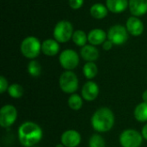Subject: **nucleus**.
<instances>
[{
  "label": "nucleus",
  "mask_w": 147,
  "mask_h": 147,
  "mask_svg": "<svg viewBox=\"0 0 147 147\" xmlns=\"http://www.w3.org/2000/svg\"><path fill=\"white\" fill-rule=\"evenodd\" d=\"M18 139L22 146L33 147L41 140L42 130L36 123L26 121L18 128Z\"/></svg>",
  "instance_id": "f257e3e1"
},
{
  "label": "nucleus",
  "mask_w": 147,
  "mask_h": 147,
  "mask_svg": "<svg viewBox=\"0 0 147 147\" xmlns=\"http://www.w3.org/2000/svg\"><path fill=\"white\" fill-rule=\"evenodd\" d=\"M115 124V115L109 108L97 109L91 117V126L98 133L109 131Z\"/></svg>",
  "instance_id": "f03ea898"
},
{
  "label": "nucleus",
  "mask_w": 147,
  "mask_h": 147,
  "mask_svg": "<svg viewBox=\"0 0 147 147\" xmlns=\"http://www.w3.org/2000/svg\"><path fill=\"white\" fill-rule=\"evenodd\" d=\"M40 51L41 44L36 37H26L21 43V52L22 55L28 59H33L36 58L40 54Z\"/></svg>",
  "instance_id": "7ed1b4c3"
},
{
  "label": "nucleus",
  "mask_w": 147,
  "mask_h": 147,
  "mask_svg": "<svg viewBox=\"0 0 147 147\" xmlns=\"http://www.w3.org/2000/svg\"><path fill=\"white\" fill-rule=\"evenodd\" d=\"M59 87L63 92L66 94H74L78 89V79L77 75L71 71H66L59 77Z\"/></svg>",
  "instance_id": "20e7f679"
},
{
  "label": "nucleus",
  "mask_w": 147,
  "mask_h": 147,
  "mask_svg": "<svg viewBox=\"0 0 147 147\" xmlns=\"http://www.w3.org/2000/svg\"><path fill=\"white\" fill-rule=\"evenodd\" d=\"M73 27L72 24L68 21H60L59 22L54 29H53V36L54 39L58 42L65 43L67 42L71 37L73 35Z\"/></svg>",
  "instance_id": "39448f33"
},
{
  "label": "nucleus",
  "mask_w": 147,
  "mask_h": 147,
  "mask_svg": "<svg viewBox=\"0 0 147 147\" xmlns=\"http://www.w3.org/2000/svg\"><path fill=\"white\" fill-rule=\"evenodd\" d=\"M143 136L134 129H127L120 135V143L122 147H140L142 145Z\"/></svg>",
  "instance_id": "423d86ee"
},
{
  "label": "nucleus",
  "mask_w": 147,
  "mask_h": 147,
  "mask_svg": "<svg viewBox=\"0 0 147 147\" xmlns=\"http://www.w3.org/2000/svg\"><path fill=\"white\" fill-rule=\"evenodd\" d=\"M59 59L61 66L67 71L75 69L79 64L78 54L74 50L71 49L64 50L60 53Z\"/></svg>",
  "instance_id": "0eeeda50"
},
{
  "label": "nucleus",
  "mask_w": 147,
  "mask_h": 147,
  "mask_svg": "<svg viewBox=\"0 0 147 147\" xmlns=\"http://www.w3.org/2000/svg\"><path fill=\"white\" fill-rule=\"evenodd\" d=\"M17 118L16 109L10 104H7L2 107L0 109V125L3 128L12 126Z\"/></svg>",
  "instance_id": "6e6552de"
},
{
  "label": "nucleus",
  "mask_w": 147,
  "mask_h": 147,
  "mask_svg": "<svg viewBox=\"0 0 147 147\" xmlns=\"http://www.w3.org/2000/svg\"><path fill=\"white\" fill-rule=\"evenodd\" d=\"M127 29H126L122 25H115L109 29L108 39L114 45H122L128 39Z\"/></svg>",
  "instance_id": "1a4fd4ad"
},
{
  "label": "nucleus",
  "mask_w": 147,
  "mask_h": 147,
  "mask_svg": "<svg viewBox=\"0 0 147 147\" xmlns=\"http://www.w3.org/2000/svg\"><path fill=\"white\" fill-rule=\"evenodd\" d=\"M81 142V135L76 130H67L61 135V144L65 147H77Z\"/></svg>",
  "instance_id": "9d476101"
},
{
  "label": "nucleus",
  "mask_w": 147,
  "mask_h": 147,
  "mask_svg": "<svg viewBox=\"0 0 147 147\" xmlns=\"http://www.w3.org/2000/svg\"><path fill=\"white\" fill-rule=\"evenodd\" d=\"M82 96L85 101L92 102L98 96L99 94V87L96 83L93 81H88L84 84L82 88Z\"/></svg>",
  "instance_id": "9b49d317"
},
{
  "label": "nucleus",
  "mask_w": 147,
  "mask_h": 147,
  "mask_svg": "<svg viewBox=\"0 0 147 147\" xmlns=\"http://www.w3.org/2000/svg\"><path fill=\"white\" fill-rule=\"evenodd\" d=\"M127 29L134 36H140L144 32V24L137 16H131L127 21Z\"/></svg>",
  "instance_id": "f8f14e48"
},
{
  "label": "nucleus",
  "mask_w": 147,
  "mask_h": 147,
  "mask_svg": "<svg viewBox=\"0 0 147 147\" xmlns=\"http://www.w3.org/2000/svg\"><path fill=\"white\" fill-rule=\"evenodd\" d=\"M129 9L134 16H140L147 13V0H129Z\"/></svg>",
  "instance_id": "ddd939ff"
},
{
  "label": "nucleus",
  "mask_w": 147,
  "mask_h": 147,
  "mask_svg": "<svg viewBox=\"0 0 147 147\" xmlns=\"http://www.w3.org/2000/svg\"><path fill=\"white\" fill-rule=\"evenodd\" d=\"M41 51L47 56H54L59 51V46L56 40H45L41 44Z\"/></svg>",
  "instance_id": "4468645a"
},
{
  "label": "nucleus",
  "mask_w": 147,
  "mask_h": 147,
  "mask_svg": "<svg viewBox=\"0 0 147 147\" xmlns=\"http://www.w3.org/2000/svg\"><path fill=\"white\" fill-rule=\"evenodd\" d=\"M107 37L108 35L102 29L95 28V29H92L89 33L88 41L93 46H97V45L103 44Z\"/></svg>",
  "instance_id": "2eb2a0df"
},
{
  "label": "nucleus",
  "mask_w": 147,
  "mask_h": 147,
  "mask_svg": "<svg viewBox=\"0 0 147 147\" xmlns=\"http://www.w3.org/2000/svg\"><path fill=\"white\" fill-rule=\"evenodd\" d=\"M80 54L84 60L88 62H93L98 59L99 51L93 45H85L82 47Z\"/></svg>",
  "instance_id": "dca6fc26"
},
{
  "label": "nucleus",
  "mask_w": 147,
  "mask_h": 147,
  "mask_svg": "<svg viewBox=\"0 0 147 147\" xmlns=\"http://www.w3.org/2000/svg\"><path fill=\"white\" fill-rule=\"evenodd\" d=\"M129 4L127 0H106V5L109 10L113 13H121L124 11Z\"/></svg>",
  "instance_id": "f3484780"
},
{
  "label": "nucleus",
  "mask_w": 147,
  "mask_h": 147,
  "mask_svg": "<svg viewBox=\"0 0 147 147\" xmlns=\"http://www.w3.org/2000/svg\"><path fill=\"white\" fill-rule=\"evenodd\" d=\"M90 15L96 19H102L108 15V8L102 3H95L90 9Z\"/></svg>",
  "instance_id": "a211bd4d"
},
{
  "label": "nucleus",
  "mask_w": 147,
  "mask_h": 147,
  "mask_svg": "<svg viewBox=\"0 0 147 147\" xmlns=\"http://www.w3.org/2000/svg\"><path fill=\"white\" fill-rule=\"evenodd\" d=\"M134 117L140 122L147 121V102H143L135 108Z\"/></svg>",
  "instance_id": "6ab92c4d"
},
{
  "label": "nucleus",
  "mask_w": 147,
  "mask_h": 147,
  "mask_svg": "<svg viewBox=\"0 0 147 147\" xmlns=\"http://www.w3.org/2000/svg\"><path fill=\"white\" fill-rule=\"evenodd\" d=\"M98 69L94 62H87L83 67V72L87 79L94 78L97 74Z\"/></svg>",
  "instance_id": "aec40b11"
},
{
  "label": "nucleus",
  "mask_w": 147,
  "mask_h": 147,
  "mask_svg": "<svg viewBox=\"0 0 147 147\" xmlns=\"http://www.w3.org/2000/svg\"><path fill=\"white\" fill-rule=\"evenodd\" d=\"M72 40L76 45L79 47H84L86 41L88 40V36L83 30H77L73 33Z\"/></svg>",
  "instance_id": "412c9836"
},
{
  "label": "nucleus",
  "mask_w": 147,
  "mask_h": 147,
  "mask_svg": "<svg viewBox=\"0 0 147 147\" xmlns=\"http://www.w3.org/2000/svg\"><path fill=\"white\" fill-rule=\"evenodd\" d=\"M68 105L73 110H79L83 107V99L78 94H71L68 99Z\"/></svg>",
  "instance_id": "4be33fe9"
},
{
  "label": "nucleus",
  "mask_w": 147,
  "mask_h": 147,
  "mask_svg": "<svg viewBox=\"0 0 147 147\" xmlns=\"http://www.w3.org/2000/svg\"><path fill=\"white\" fill-rule=\"evenodd\" d=\"M23 88L22 87V85L18 84H12L11 85L9 86L8 88V93L9 95L13 97V98H20L23 95Z\"/></svg>",
  "instance_id": "5701e85b"
},
{
  "label": "nucleus",
  "mask_w": 147,
  "mask_h": 147,
  "mask_svg": "<svg viewBox=\"0 0 147 147\" xmlns=\"http://www.w3.org/2000/svg\"><path fill=\"white\" fill-rule=\"evenodd\" d=\"M28 71L32 77H38L41 72V66L36 60H31L28 65Z\"/></svg>",
  "instance_id": "b1692460"
},
{
  "label": "nucleus",
  "mask_w": 147,
  "mask_h": 147,
  "mask_svg": "<svg viewBox=\"0 0 147 147\" xmlns=\"http://www.w3.org/2000/svg\"><path fill=\"white\" fill-rule=\"evenodd\" d=\"M90 147H105V140L100 134H93L89 141Z\"/></svg>",
  "instance_id": "393cba45"
},
{
  "label": "nucleus",
  "mask_w": 147,
  "mask_h": 147,
  "mask_svg": "<svg viewBox=\"0 0 147 147\" xmlns=\"http://www.w3.org/2000/svg\"><path fill=\"white\" fill-rule=\"evenodd\" d=\"M84 0H69V5L73 9H78L82 7Z\"/></svg>",
  "instance_id": "a878e982"
},
{
  "label": "nucleus",
  "mask_w": 147,
  "mask_h": 147,
  "mask_svg": "<svg viewBox=\"0 0 147 147\" xmlns=\"http://www.w3.org/2000/svg\"><path fill=\"white\" fill-rule=\"evenodd\" d=\"M9 86H8V81L7 79L1 76L0 77V93L3 94L5 92L6 90H8Z\"/></svg>",
  "instance_id": "bb28decb"
},
{
  "label": "nucleus",
  "mask_w": 147,
  "mask_h": 147,
  "mask_svg": "<svg viewBox=\"0 0 147 147\" xmlns=\"http://www.w3.org/2000/svg\"><path fill=\"white\" fill-rule=\"evenodd\" d=\"M113 45H114V44H113L110 40H105L104 43L102 44V47H103L104 50L109 51V50H110V49L112 48Z\"/></svg>",
  "instance_id": "cd10ccee"
},
{
  "label": "nucleus",
  "mask_w": 147,
  "mask_h": 147,
  "mask_svg": "<svg viewBox=\"0 0 147 147\" xmlns=\"http://www.w3.org/2000/svg\"><path fill=\"white\" fill-rule=\"evenodd\" d=\"M141 134H142L143 138H144L146 140H147V124H146V125L143 127L142 131H141Z\"/></svg>",
  "instance_id": "c85d7f7f"
},
{
  "label": "nucleus",
  "mask_w": 147,
  "mask_h": 147,
  "mask_svg": "<svg viewBox=\"0 0 147 147\" xmlns=\"http://www.w3.org/2000/svg\"><path fill=\"white\" fill-rule=\"evenodd\" d=\"M142 99L145 102H147V90H145L142 94Z\"/></svg>",
  "instance_id": "c756f323"
},
{
  "label": "nucleus",
  "mask_w": 147,
  "mask_h": 147,
  "mask_svg": "<svg viewBox=\"0 0 147 147\" xmlns=\"http://www.w3.org/2000/svg\"><path fill=\"white\" fill-rule=\"evenodd\" d=\"M56 147H65V146H64V145H62V144H59V145H57Z\"/></svg>",
  "instance_id": "7c9ffc66"
}]
</instances>
